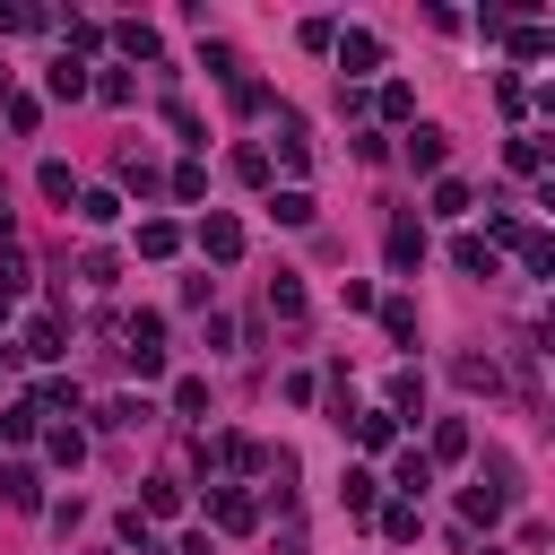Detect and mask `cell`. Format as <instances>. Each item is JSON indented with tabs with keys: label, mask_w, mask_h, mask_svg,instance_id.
<instances>
[{
	"label": "cell",
	"mask_w": 555,
	"mask_h": 555,
	"mask_svg": "<svg viewBox=\"0 0 555 555\" xmlns=\"http://www.w3.org/2000/svg\"><path fill=\"white\" fill-rule=\"evenodd\" d=\"M121 182H130V191H139V199H147V191H165V173H156V165H139V156H130V165H121Z\"/></svg>",
	"instance_id": "cell-42"
},
{
	"label": "cell",
	"mask_w": 555,
	"mask_h": 555,
	"mask_svg": "<svg viewBox=\"0 0 555 555\" xmlns=\"http://www.w3.org/2000/svg\"><path fill=\"white\" fill-rule=\"evenodd\" d=\"M390 486H399V503H425V486H434V460H425V451H399V460H390Z\"/></svg>",
	"instance_id": "cell-8"
},
{
	"label": "cell",
	"mask_w": 555,
	"mask_h": 555,
	"mask_svg": "<svg viewBox=\"0 0 555 555\" xmlns=\"http://www.w3.org/2000/svg\"><path fill=\"white\" fill-rule=\"evenodd\" d=\"M199 69H208V78H225V87H234V78H243V52H234V43H199Z\"/></svg>",
	"instance_id": "cell-22"
},
{
	"label": "cell",
	"mask_w": 555,
	"mask_h": 555,
	"mask_svg": "<svg viewBox=\"0 0 555 555\" xmlns=\"http://www.w3.org/2000/svg\"><path fill=\"white\" fill-rule=\"evenodd\" d=\"M113 529H121V546H139V555H156V529H147V520H139V503H130V512H121V520H113Z\"/></svg>",
	"instance_id": "cell-35"
},
{
	"label": "cell",
	"mask_w": 555,
	"mask_h": 555,
	"mask_svg": "<svg viewBox=\"0 0 555 555\" xmlns=\"http://www.w3.org/2000/svg\"><path fill=\"white\" fill-rule=\"evenodd\" d=\"M390 269H425V225H416V208L390 217Z\"/></svg>",
	"instance_id": "cell-3"
},
{
	"label": "cell",
	"mask_w": 555,
	"mask_h": 555,
	"mask_svg": "<svg viewBox=\"0 0 555 555\" xmlns=\"http://www.w3.org/2000/svg\"><path fill=\"white\" fill-rule=\"evenodd\" d=\"M69 208H78V217H87V225H113V217H121V191H78V199H69Z\"/></svg>",
	"instance_id": "cell-25"
},
{
	"label": "cell",
	"mask_w": 555,
	"mask_h": 555,
	"mask_svg": "<svg viewBox=\"0 0 555 555\" xmlns=\"http://www.w3.org/2000/svg\"><path fill=\"white\" fill-rule=\"evenodd\" d=\"M43 451H52V468H78V460H87V434H78V425H52Z\"/></svg>",
	"instance_id": "cell-19"
},
{
	"label": "cell",
	"mask_w": 555,
	"mask_h": 555,
	"mask_svg": "<svg viewBox=\"0 0 555 555\" xmlns=\"http://www.w3.org/2000/svg\"><path fill=\"white\" fill-rule=\"evenodd\" d=\"M165 121H173V139H182V147H208V139H199V113H191V104H165Z\"/></svg>",
	"instance_id": "cell-38"
},
{
	"label": "cell",
	"mask_w": 555,
	"mask_h": 555,
	"mask_svg": "<svg viewBox=\"0 0 555 555\" xmlns=\"http://www.w3.org/2000/svg\"><path fill=\"white\" fill-rule=\"evenodd\" d=\"M503 165H512V173H538V165H546V147H538V139H512V147H503Z\"/></svg>",
	"instance_id": "cell-39"
},
{
	"label": "cell",
	"mask_w": 555,
	"mask_h": 555,
	"mask_svg": "<svg viewBox=\"0 0 555 555\" xmlns=\"http://www.w3.org/2000/svg\"><path fill=\"white\" fill-rule=\"evenodd\" d=\"M442 156H451V139H442L434 121H416V130H408V165H416V173H442Z\"/></svg>",
	"instance_id": "cell-10"
},
{
	"label": "cell",
	"mask_w": 555,
	"mask_h": 555,
	"mask_svg": "<svg viewBox=\"0 0 555 555\" xmlns=\"http://www.w3.org/2000/svg\"><path fill=\"white\" fill-rule=\"evenodd\" d=\"M373 104H382V121H408V113H416V87H408V78H382Z\"/></svg>",
	"instance_id": "cell-23"
},
{
	"label": "cell",
	"mask_w": 555,
	"mask_h": 555,
	"mask_svg": "<svg viewBox=\"0 0 555 555\" xmlns=\"http://www.w3.org/2000/svg\"><path fill=\"white\" fill-rule=\"evenodd\" d=\"M486 555H494V546H486Z\"/></svg>",
	"instance_id": "cell-47"
},
{
	"label": "cell",
	"mask_w": 555,
	"mask_h": 555,
	"mask_svg": "<svg viewBox=\"0 0 555 555\" xmlns=\"http://www.w3.org/2000/svg\"><path fill=\"white\" fill-rule=\"evenodd\" d=\"M416 408H425V373L399 364V373H390V416H416Z\"/></svg>",
	"instance_id": "cell-15"
},
{
	"label": "cell",
	"mask_w": 555,
	"mask_h": 555,
	"mask_svg": "<svg viewBox=\"0 0 555 555\" xmlns=\"http://www.w3.org/2000/svg\"><path fill=\"white\" fill-rule=\"evenodd\" d=\"M199 251L225 269V260H243V217H225V208H208L199 217Z\"/></svg>",
	"instance_id": "cell-1"
},
{
	"label": "cell",
	"mask_w": 555,
	"mask_h": 555,
	"mask_svg": "<svg viewBox=\"0 0 555 555\" xmlns=\"http://www.w3.org/2000/svg\"><path fill=\"white\" fill-rule=\"evenodd\" d=\"M0 503H9V512H43V477H35L26 460H9V468H0Z\"/></svg>",
	"instance_id": "cell-4"
},
{
	"label": "cell",
	"mask_w": 555,
	"mask_h": 555,
	"mask_svg": "<svg viewBox=\"0 0 555 555\" xmlns=\"http://www.w3.org/2000/svg\"><path fill=\"white\" fill-rule=\"evenodd\" d=\"M451 260H460L468 278H494V243H486V234H460V243H451Z\"/></svg>",
	"instance_id": "cell-17"
},
{
	"label": "cell",
	"mask_w": 555,
	"mask_h": 555,
	"mask_svg": "<svg viewBox=\"0 0 555 555\" xmlns=\"http://www.w3.org/2000/svg\"><path fill=\"white\" fill-rule=\"evenodd\" d=\"M434 217H468V182L460 173H434Z\"/></svg>",
	"instance_id": "cell-24"
},
{
	"label": "cell",
	"mask_w": 555,
	"mask_h": 555,
	"mask_svg": "<svg viewBox=\"0 0 555 555\" xmlns=\"http://www.w3.org/2000/svg\"><path fill=\"white\" fill-rule=\"evenodd\" d=\"M165 191H173V199H208V165H173Z\"/></svg>",
	"instance_id": "cell-30"
},
{
	"label": "cell",
	"mask_w": 555,
	"mask_h": 555,
	"mask_svg": "<svg viewBox=\"0 0 555 555\" xmlns=\"http://www.w3.org/2000/svg\"><path fill=\"white\" fill-rule=\"evenodd\" d=\"M278 156H286V173L312 165V139H304V113H295V104H278Z\"/></svg>",
	"instance_id": "cell-6"
},
{
	"label": "cell",
	"mask_w": 555,
	"mask_h": 555,
	"mask_svg": "<svg viewBox=\"0 0 555 555\" xmlns=\"http://www.w3.org/2000/svg\"><path fill=\"white\" fill-rule=\"evenodd\" d=\"M35 182H43V199H61V208L78 199V182H69V165H61V156H43V173H35Z\"/></svg>",
	"instance_id": "cell-29"
},
{
	"label": "cell",
	"mask_w": 555,
	"mask_h": 555,
	"mask_svg": "<svg viewBox=\"0 0 555 555\" xmlns=\"http://www.w3.org/2000/svg\"><path fill=\"white\" fill-rule=\"evenodd\" d=\"M468 442H477V434H468V416H434V442H425V460H434V468H442V460H468Z\"/></svg>",
	"instance_id": "cell-7"
},
{
	"label": "cell",
	"mask_w": 555,
	"mask_h": 555,
	"mask_svg": "<svg viewBox=\"0 0 555 555\" xmlns=\"http://www.w3.org/2000/svg\"><path fill=\"white\" fill-rule=\"evenodd\" d=\"M173 416H208V382H199V373L173 382Z\"/></svg>",
	"instance_id": "cell-32"
},
{
	"label": "cell",
	"mask_w": 555,
	"mask_h": 555,
	"mask_svg": "<svg viewBox=\"0 0 555 555\" xmlns=\"http://www.w3.org/2000/svg\"><path fill=\"white\" fill-rule=\"evenodd\" d=\"M338 503H347V512L364 520V512L382 503V477H373V468H347V477H338Z\"/></svg>",
	"instance_id": "cell-14"
},
{
	"label": "cell",
	"mask_w": 555,
	"mask_h": 555,
	"mask_svg": "<svg viewBox=\"0 0 555 555\" xmlns=\"http://www.w3.org/2000/svg\"><path fill=\"white\" fill-rule=\"evenodd\" d=\"M26 399H35V416H43V408H78V382H61V373H43V382H35Z\"/></svg>",
	"instance_id": "cell-27"
},
{
	"label": "cell",
	"mask_w": 555,
	"mask_h": 555,
	"mask_svg": "<svg viewBox=\"0 0 555 555\" xmlns=\"http://www.w3.org/2000/svg\"><path fill=\"white\" fill-rule=\"evenodd\" d=\"M451 382H460V390H486V399L503 390V373H494V356H451Z\"/></svg>",
	"instance_id": "cell-13"
},
{
	"label": "cell",
	"mask_w": 555,
	"mask_h": 555,
	"mask_svg": "<svg viewBox=\"0 0 555 555\" xmlns=\"http://www.w3.org/2000/svg\"><path fill=\"white\" fill-rule=\"evenodd\" d=\"M321 208H312V191H278V225H312Z\"/></svg>",
	"instance_id": "cell-34"
},
{
	"label": "cell",
	"mask_w": 555,
	"mask_h": 555,
	"mask_svg": "<svg viewBox=\"0 0 555 555\" xmlns=\"http://www.w3.org/2000/svg\"><path fill=\"white\" fill-rule=\"evenodd\" d=\"M278 555H304V546H278Z\"/></svg>",
	"instance_id": "cell-46"
},
{
	"label": "cell",
	"mask_w": 555,
	"mask_h": 555,
	"mask_svg": "<svg viewBox=\"0 0 555 555\" xmlns=\"http://www.w3.org/2000/svg\"><path fill=\"white\" fill-rule=\"evenodd\" d=\"M382 330L408 347V338H416V304H408V295H390V304H382Z\"/></svg>",
	"instance_id": "cell-31"
},
{
	"label": "cell",
	"mask_w": 555,
	"mask_h": 555,
	"mask_svg": "<svg viewBox=\"0 0 555 555\" xmlns=\"http://www.w3.org/2000/svg\"><path fill=\"white\" fill-rule=\"evenodd\" d=\"M173 251H182V225L173 217H147L139 225V260H173Z\"/></svg>",
	"instance_id": "cell-12"
},
{
	"label": "cell",
	"mask_w": 555,
	"mask_h": 555,
	"mask_svg": "<svg viewBox=\"0 0 555 555\" xmlns=\"http://www.w3.org/2000/svg\"><path fill=\"white\" fill-rule=\"evenodd\" d=\"M182 512V486L173 477H147V503H139V520H173Z\"/></svg>",
	"instance_id": "cell-20"
},
{
	"label": "cell",
	"mask_w": 555,
	"mask_h": 555,
	"mask_svg": "<svg viewBox=\"0 0 555 555\" xmlns=\"http://www.w3.org/2000/svg\"><path fill=\"white\" fill-rule=\"evenodd\" d=\"M26 356H61V312H35L26 321Z\"/></svg>",
	"instance_id": "cell-26"
},
{
	"label": "cell",
	"mask_w": 555,
	"mask_h": 555,
	"mask_svg": "<svg viewBox=\"0 0 555 555\" xmlns=\"http://www.w3.org/2000/svg\"><path fill=\"white\" fill-rule=\"evenodd\" d=\"M43 87H52L61 104H78V95H87V61H78V52H61V61L43 69Z\"/></svg>",
	"instance_id": "cell-11"
},
{
	"label": "cell",
	"mask_w": 555,
	"mask_h": 555,
	"mask_svg": "<svg viewBox=\"0 0 555 555\" xmlns=\"http://www.w3.org/2000/svg\"><path fill=\"white\" fill-rule=\"evenodd\" d=\"M460 512H468V529H494V520H503V503H494L486 486H468V494H460Z\"/></svg>",
	"instance_id": "cell-33"
},
{
	"label": "cell",
	"mask_w": 555,
	"mask_h": 555,
	"mask_svg": "<svg viewBox=\"0 0 555 555\" xmlns=\"http://www.w3.org/2000/svg\"><path fill=\"white\" fill-rule=\"evenodd\" d=\"M173 555H217V546H208V529H191V538H182Z\"/></svg>",
	"instance_id": "cell-43"
},
{
	"label": "cell",
	"mask_w": 555,
	"mask_h": 555,
	"mask_svg": "<svg viewBox=\"0 0 555 555\" xmlns=\"http://www.w3.org/2000/svg\"><path fill=\"white\" fill-rule=\"evenodd\" d=\"M234 182H269V147H234Z\"/></svg>",
	"instance_id": "cell-40"
},
{
	"label": "cell",
	"mask_w": 555,
	"mask_h": 555,
	"mask_svg": "<svg viewBox=\"0 0 555 555\" xmlns=\"http://www.w3.org/2000/svg\"><path fill=\"white\" fill-rule=\"evenodd\" d=\"M0 295H26V251L0 243Z\"/></svg>",
	"instance_id": "cell-36"
},
{
	"label": "cell",
	"mask_w": 555,
	"mask_h": 555,
	"mask_svg": "<svg viewBox=\"0 0 555 555\" xmlns=\"http://www.w3.org/2000/svg\"><path fill=\"white\" fill-rule=\"evenodd\" d=\"M416 529H425V512H416V503H382V538H399V546H408Z\"/></svg>",
	"instance_id": "cell-28"
},
{
	"label": "cell",
	"mask_w": 555,
	"mask_h": 555,
	"mask_svg": "<svg viewBox=\"0 0 555 555\" xmlns=\"http://www.w3.org/2000/svg\"><path fill=\"white\" fill-rule=\"evenodd\" d=\"M0 243H9V208H0Z\"/></svg>",
	"instance_id": "cell-44"
},
{
	"label": "cell",
	"mask_w": 555,
	"mask_h": 555,
	"mask_svg": "<svg viewBox=\"0 0 555 555\" xmlns=\"http://www.w3.org/2000/svg\"><path fill=\"white\" fill-rule=\"evenodd\" d=\"M330 52H338V69H347V78H373V69H382V35H364V26H347Z\"/></svg>",
	"instance_id": "cell-2"
},
{
	"label": "cell",
	"mask_w": 555,
	"mask_h": 555,
	"mask_svg": "<svg viewBox=\"0 0 555 555\" xmlns=\"http://www.w3.org/2000/svg\"><path fill=\"white\" fill-rule=\"evenodd\" d=\"M87 87H95L104 104H130V95H139V87H130V69H104V78H87Z\"/></svg>",
	"instance_id": "cell-37"
},
{
	"label": "cell",
	"mask_w": 555,
	"mask_h": 555,
	"mask_svg": "<svg viewBox=\"0 0 555 555\" xmlns=\"http://www.w3.org/2000/svg\"><path fill=\"white\" fill-rule=\"evenodd\" d=\"M494 104H503V113L520 121V113H529V87H520V78H494Z\"/></svg>",
	"instance_id": "cell-41"
},
{
	"label": "cell",
	"mask_w": 555,
	"mask_h": 555,
	"mask_svg": "<svg viewBox=\"0 0 555 555\" xmlns=\"http://www.w3.org/2000/svg\"><path fill=\"white\" fill-rule=\"evenodd\" d=\"M113 43H121L130 61H156V26H139V17H121V26H113Z\"/></svg>",
	"instance_id": "cell-21"
},
{
	"label": "cell",
	"mask_w": 555,
	"mask_h": 555,
	"mask_svg": "<svg viewBox=\"0 0 555 555\" xmlns=\"http://www.w3.org/2000/svg\"><path fill=\"white\" fill-rule=\"evenodd\" d=\"M494 43H512V61H546V52H555V26H538V17H520V26H503Z\"/></svg>",
	"instance_id": "cell-5"
},
{
	"label": "cell",
	"mask_w": 555,
	"mask_h": 555,
	"mask_svg": "<svg viewBox=\"0 0 555 555\" xmlns=\"http://www.w3.org/2000/svg\"><path fill=\"white\" fill-rule=\"evenodd\" d=\"M0 321H9V295H0Z\"/></svg>",
	"instance_id": "cell-45"
},
{
	"label": "cell",
	"mask_w": 555,
	"mask_h": 555,
	"mask_svg": "<svg viewBox=\"0 0 555 555\" xmlns=\"http://www.w3.org/2000/svg\"><path fill=\"white\" fill-rule=\"evenodd\" d=\"M356 442H364V451H390V442H399V416H390V408H364V416H356Z\"/></svg>",
	"instance_id": "cell-16"
},
{
	"label": "cell",
	"mask_w": 555,
	"mask_h": 555,
	"mask_svg": "<svg viewBox=\"0 0 555 555\" xmlns=\"http://www.w3.org/2000/svg\"><path fill=\"white\" fill-rule=\"evenodd\" d=\"M269 312H278V321H304V278L278 269V278H269Z\"/></svg>",
	"instance_id": "cell-18"
},
{
	"label": "cell",
	"mask_w": 555,
	"mask_h": 555,
	"mask_svg": "<svg viewBox=\"0 0 555 555\" xmlns=\"http://www.w3.org/2000/svg\"><path fill=\"white\" fill-rule=\"evenodd\" d=\"M217 529H225V538H243V529H260V503H251L243 486H217Z\"/></svg>",
	"instance_id": "cell-9"
}]
</instances>
